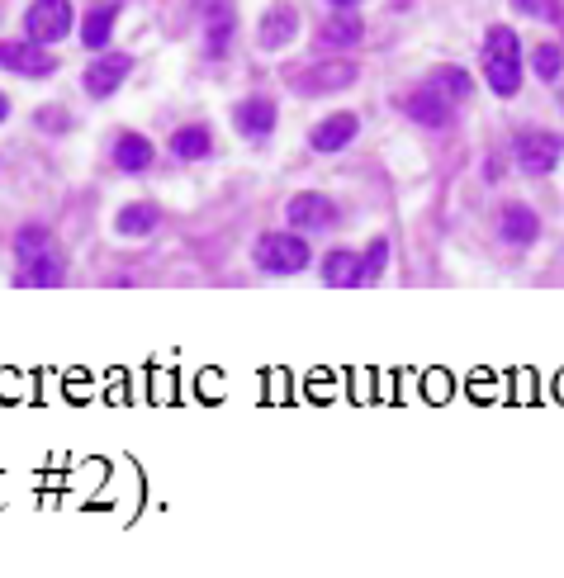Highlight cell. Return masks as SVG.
<instances>
[{
	"label": "cell",
	"instance_id": "ba28073f",
	"mask_svg": "<svg viewBox=\"0 0 564 578\" xmlns=\"http://www.w3.org/2000/svg\"><path fill=\"white\" fill-rule=\"evenodd\" d=\"M275 119H280V109H275V100H266V95H252V100H242V105L233 109V128L247 143H266L275 133Z\"/></svg>",
	"mask_w": 564,
	"mask_h": 578
},
{
	"label": "cell",
	"instance_id": "cb8c5ba5",
	"mask_svg": "<svg viewBox=\"0 0 564 578\" xmlns=\"http://www.w3.org/2000/svg\"><path fill=\"white\" fill-rule=\"evenodd\" d=\"M531 72L541 76V81H560V72H564V48L560 43H541L536 53H531Z\"/></svg>",
	"mask_w": 564,
	"mask_h": 578
},
{
	"label": "cell",
	"instance_id": "ac0fdd59",
	"mask_svg": "<svg viewBox=\"0 0 564 578\" xmlns=\"http://www.w3.org/2000/svg\"><path fill=\"white\" fill-rule=\"evenodd\" d=\"M422 86H432L437 95H446L451 105H465L474 95V76L465 72V67H432V76H427Z\"/></svg>",
	"mask_w": 564,
	"mask_h": 578
},
{
	"label": "cell",
	"instance_id": "e0dca14e",
	"mask_svg": "<svg viewBox=\"0 0 564 578\" xmlns=\"http://www.w3.org/2000/svg\"><path fill=\"white\" fill-rule=\"evenodd\" d=\"M214 152V133L204 124H185L171 133V157H181V162H204Z\"/></svg>",
	"mask_w": 564,
	"mask_h": 578
},
{
	"label": "cell",
	"instance_id": "8992f818",
	"mask_svg": "<svg viewBox=\"0 0 564 578\" xmlns=\"http://www.w3.org/2000/svg\"><path fill=\"white\" fill-rule=\"evenodd\" d=\"M285 223H294V233H323L337 223V204L318 190H299V195L285 204Z\"/></svg>",
	"mask_w": 564,
	"mask_h": 578
},
{
	"label": "cell",
	"instance_id": "7a4b0ae2",
	"mask_svg": "<svg viewBox=\"0 0 564 578\" xmlns=\"http://www.w3.org/2000/svg\"><path fill=\"white\" fill-rule=\"evenodd\" d=\"M252 261L266 275H299V271H309L313 252H309V242H304V233H285L280 228V233H266L256 242Z\"/></svg>",
	"mask_w": 564,
	"mask_h": 578
},
{
	"label": "cell",
	"instance_id": "7402d4cb",
	"mask_svg": "<svg viewBox=\"0 0 564 578\" xmlns=\"http://www.w3.org/2000/svg\"><path fill=\"white\" fill-rule=\"evenodd\" d=\"M157 209L152 204H128V209H119V218H114V233L119 237H147L152 228H157Z\"/></svg>",
	"mask_w": 564,
	"mask_h": 578
},
{
	"label": "cell",
	"instance_id": "9a60e30c",
	"mask_svg": "<svg viewBox=\"0 0 564 578\" xmlns=\"http://www.w3.org/2000/svg\"><path fill=\"white\" fill-rule=\"evenodd\" d=\"M323 285H332V289L365 285V261H361V252H332V256H323Z\"/></svg>",
	"mask_w": 564,
	"mask_h": 578
},
{
	"label": "cell",
	"instance_id": "484cf974",
	"mask_svg": "<svg viewBox=\"0 0 564 578\" xmlns=\"http://www.w3.org/2000/svg\"><path fill=\"white\" fill-rule=\"evenodd\" d=\"M38 128H48V133H67V128H72V114H62V105H43V109H38Z\"/></svg>",
	"mask_w": 564,
	"mask_h": 578
},
{
	"label": "cell",
	"instance_id": "8fae6325",
	"mask_svg": "<svg viewBox=\"0 0 564 578\" xmlns=\"http://www.w3.org/2000/svg\"><path fill=\"white\" fill-rule=\"evenodd\" d=\"M403 114H408L413 124H422V128H451L455 105L446 100V95L432 91V86H418V91L403 95Z\"/></svg>",
	"mask_w": 564,
	"mask_h": 578
},
{
	"label": "cell",
	"instance_id": "3957f363",
	"mask_svg": "<svg viewBox=\"0 0 564 578\" xmlns=\"http://www.w3.org/2000/svg\"><path fill=\"white\" fill-rule=\"evenodd\" d=\"M564 157V133H546V128H536V133H517L512 138V162L522 166L527 176H550Z\"/></svg>",
	"mask_w": 564,
	"mask_h": 578
},
{
	"label": "cell",
	"instance_id": "d6986e66",
	"mask_svg": "<svg viewBox=\"0 0 564 578\" xmlns=\"http://www.w3.org/2000/svg\"><path fill=\"white\" fill-rule=\"evenodd\" d=\"M541 237V218L531 214L527 204H508L503 209V242H512V247H531Z\"/></svg>",
	"mask_w": 564,
	"mask_h": 578
},
{
	"label": "cell",
	"instance_id": "277c9868",
	"mask_svg": "<svg viewBox=\"0 0 564 578\" xmlns=\"http://www.w3.org/2000/svg\"><path fill=\"white\" fill-rule=\"evenodd\" d=\"M0 67L15 76H29V81H43V76L57 72V57L48 43H34V38H10L0 43Z\"/></svg>",
	"mask_w": 564,
	"mask_h": 578
},
{
	"label": "cell",
	"instance_id": "603a6c76",
	"mask_svg": "<svg viewBox=\"0 0 564 578\" xmlns=\"http://www.w3.org/2000/svg\"><path fill=\"white\" fill-rule=\"evenodd\" d=\"M62 256L48 252V256H38V261H29V266H19L15 271V285H62Z\"/></svg>",
	"mask_w": 564,
	"mask_h": 578
},
{
	"label": "cell",
	"instance_id": "30bf717a",
	"mask_svg": "<svg viewBox=\"0 0 564 578\" xmlns=\"http://www.w3.org/2000/svg\"><path fill=\"white\" fill-rule=\"evenodd\" d=\"M294 34H299V10L294 5H271L261 24H256V48L261 53H280V48H290Z\"/></svg>",
	"mask_w": 564,
	"mask_h": 578
},
{
	"label": "cell",
	"instance_id": "f1b7e54d",
	"mask_svg": "<svg viewBox=\"0 0 564 578\" xmlns=\"http://www.w3.org/2000/svg\"><path fill=\"white\" fill-rule=\"evenodd\" d=\"M10 119V100H5V91H0V124Z\"/></svg>",
	"mask_w": 564,
	"mask_h": 578
},
{
	"label": "cell",
	"instance_id": "f546056e",
	"mask_svg": "<svg viewBox=\"0 0 564 578\" xmlns=\"http://www.w3.org/2000/svg\"><path fill=\"white\" fill-rule=\"evenodd\" d=\"M560 109H564V91H560Z\"/></svg>",
	"mask_w": 564,
	"mask_h": 578
},
{
	"label": "cell",
	"instance_id": "4316f807",
	"mask_svg": "<svg viewBox=\"0 0 564 578\" xmlns=\"http://www.w3.org/2000/svg\"><path fill=\"white\" fill-rule=\"evenodd\" d=\"M512 5L531 19H560V5H555V0H512Z\"/></svg>",
	"mask_w": 564,
	"mask_h": 578
},
{
	"label": "cell",
	"instance_id": "7c38bea8",
	"mask_svg": "<svg viewBox=\"0 0 564 578\" xmlns=\"http://www.w3.org/2000/svg\"><path fill=\"white\" fill-rule=\"evenodd\" d=\"M356 133H361V119L342 109V114H328L323 124L313 128V133H309V147H313V152H342V147L356 143Z\"/></svg>",
	"mask_w": 564,
	"mask_h": 578
},
{
	"label": "cell",
	"instance_id": "9c48e42d",
	"mask_svg": "<svg viewBox=\"0 0 564 578\" xmlns=\"http://www.w3.org/2000/svg\"><path fill=\"white\" fill-rule=\"evenodd\" d=\"M233 34H237L233 0H204V53H209V57H228Z\"/></svg>",
	"mask_w": 564,
	"mask_h": 578
},
{
	"label": "cell",
	"instance_id": "83f0119b",
	"mask_svg": "<svg viewBox=\"0 0 564 578\" xmlns=\"http://www.w3.org/2000/svg\"><path fill=\"white\" fill-rule=\"evenodd\" d=\"M332 10H356V5H361V0H328Z\"/></svg>",
	"mask_w": 564,
	"mask_h": 578
},
{
	"label": "cell",
	"instance_id": "4fadbf2b",
	"mask_svg": "<svg viewBox=\"0 0 564 578\" xmlns=\"http://www.w3.org/2000/svg\"><path fill=\"white\" fill-rule=\"evenodd\" d=\"M346 86H356V62H318V67H304V76H299L304 95L346 91Z\"/></svg>",
	"mask_w": 564,
	"mask_h": 578
},
{
	"label": "cell",
	"instance_id": "2e32d148",
	"mask_svg": "<svg viewBox=\"0 0 564 578\" xmlns=\"http://www.w3.org/2000/svg\"><path fill=\"white\" fill-rule=\"evenodd\" d=\"M110 157H114L119 171H147V166L157 162V152H152V143H147L143 133H119Z\"/></svg>",
	"mask_w": 564,
	"mask_h": 578
},
{
	"label": "cell",
	"instance_id": "5bb4252c",
	"mask_svg": "<svg viewBox=\"0 0 564 578\" xmlns=\"http://www.w3.org/2000/svg\"><path fill=\"white\" fill-rule=\"evenodd\" d=\"M365 38V24L361 15H351V10H337V15L318 29V48H332V53H346V48H356Z\"/></svg>",
	"mask_w": 564,
	"mask_h": 578
},
{
	"label": "cell",
	"instance_id": "ffe728a7",
	"mask_svg": "<svg viewBox=\"0 0 564 578\" xmlns=\"http://www.w3.org/2000/svg\"><path fill=\"white\" fill-rule=\"evenodd\" d=\"M114 24H119V5H95L91 15H86V24H81V43L91 48V53H100L105 43L114 38Z\"/></svg>",
	"mask_w": 564,
	"mask_h": 578
},
{
	"label": "cell",
	"instance_id": "d4e9b609",
	"mask_svg": "<svg viewBox=\"0 0 564 578\" xmlns=\"http://www.w3.org/2000/svg\"><path fill=\"white\" fill-rule=\"evenodd\" d=\"M361 261H365V280H380L384 266H389V242H384V237H375V242H370V252H365Z\"/></svg>",
	"mask_w": 564,
	"mask_h": 578
},
{
	"label": "cell",
	"instance_id": "44dd1931",
	"mask_svg": "<svg viewBox=\"0 0 564 578\" xmlns=\"http://www.w3.org/2000/svg\"><path fill=\"white\" fill-rule=\"evenodd\" d=\"M57 252V237L43 228V223H29V228H19L15 237V261L19 266H29V261H38V256Z\"/></svg>",
	"mask_w": 564,
	"mask_h": 578
},
{
	"label": "cell",
	"instance_id": "52a82bcc",
	"mask_svg": "<svg viewBox=\"0 0 564 578\" xmlns=\"http://www.w3.org/2000/svg\"><path fill=\"white\" fill-rule=\"evenodd\" d=\"M128 72H133V57H128V53H100L91 67H86L81 86H86L91 100H110V95L128 81Z\"/></svg>",
	"mask_w": 564,
	"mask_h": 578
},
{
	"label": "cell",
	"instance_id": "5b68a950",
	"mask_svg": "<svg viewBox=\"0 0 564 578\" xmlns=\"http://www.w3.org/2000/svg\"><path fill=\"white\" fill-rule=\"evenodd\" d=\"M24 34L34 43H62L72 34V0H34L29 15H24Z\"/></svg>",
	"mask_w": 564,
	"mask_h": 578
},
{
	"label": "cell",
	"instance_id": "6da1fadb",
	"mask_svg": "<svg viewBox=\"0 0 564 578\" xmlns=\"http://www.w3.org/2000/svg\"><path fill=\"white\" fill-rule=\"evenodd\" d=\"M479 67H484V81L498 100H512L522 91V38L512 34L508 24H493L484 34V48H479Z\"/></svg>",
	"mask_w": 564,
	"mask_h": 578
}]
</instances>
